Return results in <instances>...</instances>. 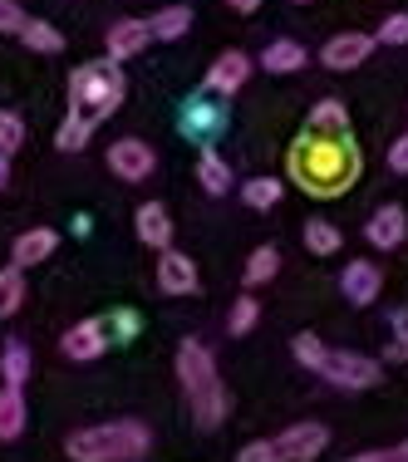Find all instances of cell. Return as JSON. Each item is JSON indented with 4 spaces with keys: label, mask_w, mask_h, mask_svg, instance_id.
I'll return each mask as SVG.
<instances>
[{
    "label": "cell",
    "mask_w": 408,
    "mask_h": 462,
    "mask_svg": "<svg viewBox=\"0 0 408 462\" xmlns=\"http://www.w3.org/2000/svg\"><path fill=\"white\" fill-rule=\"evenodd\" d=\"M20 143H25V124H20V118L5 108V114H0V152L10 158V152H15Z\"/></svg>",
    "instance_id": "d6a6232c"
},
{
    "label": "cell",
    "mask_w": 408,
    "mask_h": 462,
    "mask_svg": "<svg viewBox=\"0 0 408 462\" xmlns=\"http://www.w3.org/2000/svg\"><path fill=\"white\" fill-rule=\"evenodd\" d=\"M389 168L399 172V178L408 172V134H403V138H394V148H389Z\"/></svg>",
    "instance_id": "74e56055"
},
{
    "label": "cell",
    "mask_w": 408,
    "mask_h": 462,
    "mask_svg": "<svg viewBox=\"0 0 408 462\" xmlns=\"http://www.w3.org/2000/svg\"><path fill=\"white\" fill-rule=\"evenodd\" d=\"M197 182L207 187L212 197H222V192H231V168H227V158L222 152H212V148H202V158H197Z\"/></svg>",
    "instance_id": "ffe728a7"
},
{
    "label": "cell",
    "mask_w": 408,
    "mask_h": 462,
    "mask_svg": "<svg viewBox=\"0 0 408 462\" xmlns=\"http://www.w3.org/2000/svg\"><path fill=\"white\" fill-rule=\"evenodd\" d=\"M54 246H60V236H54L50 226H30V231H20V236H15L10 261H15L20 271H30V266H40V261H50Z\"/></svg>",
    "instance_id": "e0dca14e"
},
{
    "label": "cell",
    "mask_w": 408,
    "mask_h": 462,
    "mask_svg": "<svg viewBox=\"0 0 408 462\" xmlns=\"http://www.w3.org/2000/svg\"><path fill=\"white\" fill-rule=\"evenodd\" d=\"M295 5H305V0H295Z\"/></svg>",
    "instance_id": "b9f144b4"
},
{
    "label": "cell",
    "mask_w": 408,
    "mask_h": 462,
    "mask_svg": "<svg viewBox=\"0 0 408 462\" xmlns=\"http://www.w3.org/2000/svg\"><path fill=\"white\" fill-rule=\"evenodd\" d=\"M379 359L355 355V349H329L325 365H320V379H329L335 389H374L379 383Z\"/></svg>",
    "instance_id": "5b68a950"
},
{
    "label": "cell",
    "mask_w": 408,
    "mask_h": 462,
    "mask_svg": "<svg viewBox=\"0 0 408 462\" xmlns=\"http://www.w3.org/2000/svg\"><path fill=\"white\" fill-rule=\"evenodd\" d=\"M197 261L192 256H182V251H162L158 256V291L162 295H197Z\"/></svg>",
    "instance_id": "4fadbf2b"
},
{
    "label": "cell",
    "mask_w": 408,
    "mask_h": 462,
    "mask_svg": "<svg viewBox=\"0 0 408 462\" xmlns=\"http://www.w3.org/2000/svg\"><path fill=\"white\" fill-rule=\"evenodd\" d=\"M25 418H30L25 393L5 383V389H0V443H15V438L25 433Z\"/></svg>",
    "instance_id": "d6986e66"
},
{
    "label": "cell",
    "mask_w": 408,
    "mask_h": 462,
    "mask_svg": "<svg viewBox=\"0 0 408 462\" xmlns=\"http://www.w3.org/2000/svg\"><path fill=\"white\" fill-rule=\"evenodd\" d=\"M20 305H25V276H20V266H5L0 271V320H10Z\"/></svg>",
    "instance_id": "f1b7e54d"
},
{
    "label": "cell",
    "mask_w": 408,
    "mask_h": 462,
    "mask_svg": "<svg viewBox=\"0 0 408 462\" xmlns=\"http://www.w3.org/2000/svg\"><path fill=\"white\" fill-rule=\"evenodd\" d=\"M108 345H114V339H108V325H104V320H79V325L64 329L60 355L74 359V365H89V359H98Z\"/></svg>",
    "instance_id": "9c48e42d"
},
{
    "label": "cell",
    "mask_w": 408,
    "mask_h": 462,
    "mask_svg": "<svg viewBox=\"0 0 408 462\" xmlns=\"http://www.w3.org/2000/svg\"><path fill=\"white\" fill-rule=\"evenodd\" d=\"M305 45L301 40H271L266 50H261V69H271V74H295V69H305Z\"/></svg>",
    "instance_id": "ac0fdd59"
},
{
    "label": "cell",
    "mask_w": 408,
    "mask_h": 462,
    "mask_svg": "<svg viewBox=\"0 0 408 462\" xmlns=\"http://www.w3.org/2000/svg\"><path fill=\"white\" fill-rule=\"evenodd\" d=\"M281 192H285L281 178H251L246 187H241V202L256 207V212H271V207L281 202Z\"/></svg>",
    "instance_id": "4316f807"
},
{
    "label": "cell",
    "mask_w": 408,
    "mask_h": 462,
    "mask_svg": "<svg viewBox=\"0 0 408 462\" xmlns=\"http://www.w3.org/2000/svg\"><path fill=\"white\" fill-rule=\"evenodd\" d=\"M329 448V428L325 423H291L285 433H275V453L281 462H315Z\"/></svg>",
    "instance_id": "52a82bcc"
},
{
    "label": "cell",
    "mask_w": 408,
    "mask_h": 462,
    "mask_svg": "<svg viewBox=\"0 0 408 462\" xmlns=\"http://www.w3.org/2000/svg\"><path fill=\"white\" fill-rule=\"evenodd\" d=\"M94 128H98V124H94L89 114H79V108H70V114H64V124H60V134H54V143H60L64 152H79L84 143L94 138Z\"/></svg>",
    "instance_id": "7402d4cb"
},
{
    "label": "cell",
    "mask_w": 408,
    "mask_h": 462,
    "mask_svg": "<svg viewBox=\"0 0 408 462\" xmlns=\"http://www.w3.org/2000/svg\"><path fill=\"white\" fill-rule=\"evenodd\" d=\"M256 320H261V300H251V291H246L236 305H231L227 329H231V335H251V329H256Z\"/></svg>",
    "instance_id": "4dcf8cb0"
},
{
    "label": "cell",
    "mask_w": 408,
    "mask_h": 462,
    "mask_svg": "<svg viewBox=\"0 0 408 462\" xmlns=\"http://www.w3.org/2000/svg\"><path fill=\"white\" fill-rule=\"evenodd\" d=\"M359 168H364V158L349 134H315V128H305L291 143V152H285L291 182L311 197H345L359 182Z\"/></svg>",
    "instance_id": "6da1fadb"
},
{
    "label": "cell",
    "mask_w": 408,
    "mask_h": 462,
    "mask_svg": "<svg viewBox=\"0 0 408 462\" xmlns=\"http://www.w3.org/2000/svg\"><path fill=\"white\" fill-rule=\"evenodd\" d=\"M311 128H315V134H349L345 98H320V104L311 108Z\"/></svg>",
    "instance_id": "603a6c76"
},
{
    "label": "cell",
    "mask_w": 408,
    "mask_h": 462,
    "mask_svg": "<svg viewBox=\"0 0 408 462\" xmlns=\"http://www.w3.org/2000/svg\"><path fill=\"white\" fill-rule=\"evenodd\" d=\"M178 128H182V138L212 148V138L227 128V114H222V104H212V98H187L182 114H178Z\"/></svg>",
    "instance_id": "ba28073f"
},
{
    "label": "cell",
    "mask_w": 408,
    "mask_h": 462,
    "mask_svg": "<svg viewBox=\"0 0 408 462\" xmlns=\"http://www.w3.org/2000/svg\"><path fill=\"white\" fill-rule=\"evenodd\" d=\"M374 40H379V45H408V10H399V15L384 20Z\"/></svg>",
    "instance_id": "836d02e7"
},
{
    "label": "cell",
    "mask_w": 408,
    "mask_h": 462,
    "mask_svg": "<svg viewBox=\"0 0 408 462\" xmlns=\"http://www.w3.org/2000/svg\"><path fill=\"white\" fill-rule=\"evenodd\" d=\"M339 291H345L349 305H374L384 291V271L374 266V261H349V266L339 271Z\"/></svg>",
    "instance_id": "5bb4252c"
},
{
    "label": "cell",
    "mask_w": 408,
    "mask_h": 462,
    "mask_svg": "<svg viewBox=\"0 0 408 462\" xmlns=\"http://www.w3.org/2000/svg\"><path fill=\"white\" fill-rule=\"evenodd\" d=\"M339 241H345V236H339L335 222H320V217H315V222H305V251H311V256H335Z\"/></svg>",
    "instance_id": "83f0119b"
},
{
    "label": "cell",
    "mask_w": 408,
    "mask_h": 462,
    "mask_svg": "<svg viewBox=\"0 0 408 462\" xmlns=\"http://www.w3.org/2000/svg\"><path fill=\"white\" fill-rule=\"evenodd\" d=\"M389 359H408V329H403V335L389 345Z\"/></svg>",
    "instance_id": "ab89813d"
},
{
    "label": "cell",
    "mask_w": 408,
    "mask_h": 462,
    "mask_svg": "<svg viewBox=\"0 0 408 462\" xmlns=\"http://www.w3.org/2000/svg\"><path fill=\"white\" fill-rule=\"evenodd\" d=\"M0 379H5L10 389H25V379H30V349L20 345V339H5V345H0Z\"/></svg>",
    "instance_id": "44dd1931"
},
{
    "label": "cell",
    "mask_w": 408,
    "mask_h": 462,
    "mask_svg": "<svg viewBox=\"0 0 408 462\" xmlns=\"http://www.w3.org/2000/svg\"><path fill=\"white\" fill-rule=\"evenodd\" d=\"M227 5L236 10V15H256V10H261V0H227Z\"/></svg>",
    "instance_id": "f35d334b"
},
{
    "label": "cell",
    "mask_w": 408,
    "mask_h": 462,
    "mask_svg": "<svg viewBox=\"0 0 408 462\" xmlns=\"http://www.w3.org/2000/svg\"><path fill=\"white\" fill-rule=\"evenodd\" d=\"M20 45L35 50V54H60L64 50V35L50 25V20H25V25H20Z\"/></svg>",
    "instance_id": "cb8c5ba5"
},
{
    "label": "cell",
    "mask_w": 408,
    "mask_h": 462,
    "mask_svg": "<svg viewBox=\"0 0 408 462\" xmlns=\"http://www.w3.org/2000/svg\"><path fill=\"white\" fill-rule=\"evenodd\" d=\"M104 325H108V339H114V345H128V339L138 335V325H143V320H138L134 310H114Z\"/></svg>",
    "instance_id": "1f68e13d"
},
{
    "label": "cell",
    "mask_w": 408,
    "mask_h": 462,
    "mask_svg": "<svg viewBox=\"0 0 408 462\" xmlns=\"http://www.w3.org/2000/svg\"><path fill=\"white\" fill-rule=\"evenodd\" d=\"M275 271H281V251L275 246H256L246 256V271H241V281H246V291H256V285L275 281Z\"/></svg>",
    "instance_id": "d4e9b609"
},
{
    "label": "cell",
    "mask_w": 408,
    "mask_h": 462,
    "mask_svg": "<svg viewBox=\"0 0 408 462\" xmlns=\"http://www.w3.org/2000/svg\"><path fill=\"white\" fill-rule=\"evenodd\" d=\"M134 231H138L143 246L168 251L172 246V217H168V207H162V202H143L138 217H134Z\"/></svg>",
    "instance_id": "2e32d148"
},
{
    "label": "cell",
    "mask_w": 408,
    "mask_h": 462,
    "mask_svg": "<svg viewBox=\"0 0 408 462\" xmlns=\"http://www.w3.org/2000/svg\"><path fill=\"white\" fill-rule=\"evenodd\" d=\"M153 448L148 423L138 418H108V423L79 428L64 438V457L70 462H143Z\"/></svg>",
    "instance_id": "7a4b0ae2"
},
{
    "label": "cell",
    "mask_w": 408,
    "mask_h": 462,
    "mask_svg": "<svg viewBox=\"0 0 408 462\" xmlns=\"http://www.w3.org/2000/svg\"><path fill=\"white\" fill-rule=\"evenodd\" d=\"M364 236H369V246H379V251H394V246H403V236H408V217H403V207H379V212L364 222Z\"/></svg>",
    "instance_id": "9a60e30c"
},
{
    "label": "cell",
    "mask_w": 408,
    "mask_h": 462,
    "mask_svg": "<svg viewBox=\"0 0 408 462\" xmlns=\"http://www.w3.org/2000/svg\"><path fill=\"white\" fill-rule=\"evenodd\" d=\"M153 45V25L148 20H114V25H108V35H104V50H108V60H134V54H143Z\"/></svg>",
    "instance_id": "8fae6325"
},
{
    "label": "cell",
    "mask_w": 408,
    "mask_h": 462,
    "mask_svg": "<svg viewBox=\"0 0 408 462\" xmlns=\"http://www.w3.org/2000/svg\"><path fill=\"white\" fill-rule=\"evenodd\" d=\"M291 355H295V365H301V369H315V374H320V365H325L329 349L320 345V335H311V329H305V335L291 339Z\"/></svg>",
    "instance_id": "f546056e"
},
{
    "label": "cell",
    "mask_w": 408,
    "mask_h": 462,
    "mask_svg": "<svg viewBox=\"0 0 408 462\" xmlns=\"http://www.w3.org/2000/svg\"><path fill=\"white\" fill-rule=\"evenodd\" d=\"M148 25H153V40H182L187 30H192V10L187 5H162Z\"/></svg>",
    "instance_id": "484cf974"
},
{
    "label": "cell",
    "mask_w": 408,
    "mask_h": 462,
    "mask_svg": "<svg viewBox=\"0 0 408 462\" xmlns=\"http://www.w3.org/2000/svg\"><path fill=\"white\" fill-rule=\"evenodd\" d=\"M124 94H128V79H124V64L118 60H94V64H79L70 74V108L89 114L94 124L114 118Z\"/></svg>",
    "instance_id": "277c9868"
},
{
    "label": "cell",
    "mask_w": 408,
    "mask_h": 462,
    "mask_svg": "<svg viewBox=\"0 0 408 462\" xmlns=\"http://www.w3.org/2000/svg\"><path fill=\"white\" fill-rule=\"evenodd\" d=\"M153 168H158V152H153V143H143V138H118V143H108V172H114L118 182H148Z\"/></svg>",
    "instance_id": "8992f818"
},
{
    "label": "cell",
    "mask_w": 408,
    "mask_h": 462,
    "mask_svg": "<svg viewBox=\"0 0 408 462\" xmlns=\"http://www.w3.org/2000/svg\"><path fill=\"white\" fill-rule=\"evenodd\" d=\"M236 462H281V453H275V438H256V443H246L236 453Z\"/></svg>",
    "instance_id": "e575fe53"
},
{
    "label": "cell",
    "mask_w": 408,
    "mask_h": 462,
    "mask_svg": "<svg viewBox=\"0 0 408 462\" xmlns=\"http://www.w3.org/2000/svg\"><path fill=\"white\" fill-rule=\"evenodd\" d=\"M25 10L15 5V0H0V35H20V25H25Z\"/></svg>",
    "instance_id": "8d00e7d4"
},
{
    "label": "cell",
    "mask_w": 408,
    "mask_h": 462,
    "mask_svg": "<svg viewBox=\"0 0 408 462\" xmlns=\"http://www.w3.org/2000/svg\"><path fill=\"white\" fill-rule=\"evenodd\" d=\"M345 462H408V443H394V448H369V453H355Z\"/></svg>",
    "instance_id": "d590c367"
},
{
    "label": "cell",
    "mask_w": 408,
    "mask_h": 462,
    "mask_svg": "<svg viewBox=\"0 0 408 462\" xmlns=\"http://www.w3.org/2000/svg\"><path fill=\"white\" fill-rule=\"evenodd\" d=\"M246 79H251V60H246L241 50H222V54L212 60V69H207V94L231 98Z\"/></svg>",
    "instance_id": "7c38bea8"
},
{
    "label": "cell",
    "mask_w": 408,
    "mask_h": 462,
    "mask_svg": "<svg viewBox=\"0 0 408 462\" xmlns=\"http://www.w3.org/2000/svg\"><path fill=\"white\" fill-rule=\"evenodd\" d=\"M178 379H182V399L192 409L197 428H222L227 423V389L217 359L202 339H182L178 345Z\"/></svg>",
    "instance_id": "3957f363"
},
{
    "label": "cell",
    "mask_w": 408,
    "mask_h": 462,
    "mask_svg": "<svg viewBox=\"0 0 408 462\" xmlns=\"http://www.w3.org/2000/svg\"><path fill=\"white\" fill-rule=\"evenodd\" d=\"M5 182H10V158L0 152V192H5Z\"/></svg>",
    "instance_id": "60d3db41"
},
{
    "label": "cell",
    "mask_w": 408,
    "mask_h": 462,
    "mask_svg": "<svg viewBox=\"0 0 408 462\" xmlns=\"http://www.w3.org/2000/svg\"><path fill=\"white\" fill-rule=\"evenodd\" d=\"M374 45H379L374 35L345 30V35H329V40H325V50H320V64H325V69H339V74H345V69H359V64L374 54Z\"/></svg>",
    "instance_id": "30bf717a"
}]
</instances>
